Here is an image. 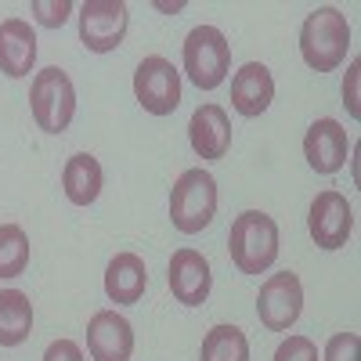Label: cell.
<instances>
[{
	"label": "cell",
	"mask_w": 361,
	"mask_h": 361,
	"mask_svg": "<svg viewBox=\"0 0 361 361\" xmlns=\"http://www.w3.org/2000/svg\"><path fill=\"white\" fill-rule=\"evenodd\" d=\"M29 109H33V119L44 134H62L69 130L73 116H76V87L73 80L51 66L40 69L33 76V87H29Z\"/></svg>",
	"instance_id": "obj_4"
},
{
	"label": "cell",
	"mask_w": 361,
	"mask_h": 361,
	"mask_svg": "<svg viewBox=\"0 0 361 361\" xmlns=\"http://www.w3.org/2000/svg\"><path fill=\"white\" fill-rule=\"evenodd\" d=\"M44 361H83V350H80L73 340H54V343L44 350Z\"/></svg>",
	"instance_id": "obj_24"
},
{
	"label": "cell",
	"mask_w": 361,
	"mask_h": 361,
	"mask_svg": "<svg viewBox=\"0 0 361 361\" xmlns=\"http://www.w3.org/2000/svg\"><path fill=\"white\" fill-rule=\"evenodd\" d=\"M228 253H231V264L243 271V275H264L279 257V224H275V217L260 214V209L238 214L231 231H228Z\"/></svg>",
	"instance_id": "obj_2"
},
{
	"label": "cell",
	"mask_w": 361,
	"mask_h": 361,
	"mask_svg": "<svg viewBox=\"0 0 361 361\" xmlns=\"http://www.w3.org/2000/svg\"><path fill=\"white\" fill-rule=\"evenodd\" d=\"M347 152H350V141H347V130L336 123V119H318V123L307 127V134H304V156H307L311 170L336 173V170H343Z\"/></svg>",
	"instance_id": "obj_13"
},
{
	"label": "cell",
	"mask_w": 361,
	"mask_h": 361,
	"mask_svg": "<svg viewBox=\"0 0 361 361\" xmlns=\"http://www.w3.org/2000/svg\"><path fill=\"white\" fill-rule=\"evenodd\" d=\"M275 361H318V347L307 336H289L279 343Z\"/></svg>",
	"instance_id": "obj_23"
},
{
	"label": "cell",
	"mask_w": 361,
	"mask_h": 361,
	"mask_svg": "<svg viewBox=\"0 0 361 361\" xmlns=\"http://www.w3.org/2000/svg\"><path fill=\"white\" fill-rule=\"evenodd\" d=\"M199 361H250V340L238 325H214L202 340Z\"/></svg>",
	"instance_id": "obj_19"
},
{
	"label": "cell",
	"mask_w": 361,
	"mask_h": 361,
	"mask_svg": "<svg viewBox=\"0 0 361 361\" xmlns=\"http://www.w3.org/2000/svg\"><path fill=\"white\" fill-rule=\"evenodd\" d=\"M29 267V235L18 224H0V279H18Z\"/></svg>",
	"instance_id": "obj_20"
},
{
	"label": "cell",
	"mask_w": 361,
	"mask_h": 361,
	"mask_svg": "<svg viewBox=\"0 0 361 361\" xmlns=\"http://www.w3.org/2000/svg\"><path fill=\"white\" fill-rule=\"evenodd\" d=\"M231 69V44L217 25H195L185 37V76L199 90H214Z\"/></svg>",
	"instance_id": "obj_5"
},
{
	"label": "cell",
	"mask_w": 361,
	"mask_h": 361,
	"mask_svg": "<svg viewBox=\"0 0 361 361\" xmlns=\"http://www.w3.org/2000/svg\"><path fill=\"white\" fill-rule=\"evenodd\" d=\"M33 333V304L18 289L0 293V347H18Z\"/></svg>",
	"instance_id": "obj_18"
},
{
	"label": "cell",
	"mask_w": 361,
	"mask_h": 361,
	"mask_svg": "<svg viewBox=\"0 0 361 361\" xmlns=\"http://www.w3.org/2000/svg\"><path fill=\"white\" fill-rule=\"evenodd\" d=\"M127 25H130V15L123 0H87L80 8V40L94 54L116 51L127 37Z\"/></svg>",
	"instance_id": "obj_8"
},
{
	"label": "cell",
	"mask_w": 361,
	"mask_h": 361,
	"mask_svg": "<svg viewBox=\"0 0 361 361\" xmlns=\"http://www.w3.org/2000/svg\"><path fill=\"white\" fill-rule=\"evenodd\" d=\"M214 275H209V264L199 250H177L170 257V293L177 304L185 307H199L206 304Z\"/></svg>",
	"instance_id": "obj_11"
},
{
	"label": "cell",
	"mask_w": 361,
	"mask_h": 361,
	"mask_svg": "<svg viewBox=\"0 0 361 361\" xmlns=\"http://www.w3.org/2000/svg\"><path fill=\"white\" fill-rule=\"evenodd\" d=\"M87 350L94 361H130L134 354L130 322L116 311H98L87 325Z\"/></svg>",
	"instance_id": "obj_10"
},
{
	"label": "cell",
	"mask_w": 361,
	"mask_h": 361,
	"mask_svg": "<svg viewBox=\"0 0 361 361\" xmlns=\"http://www.w3.org/2000/svg\"><path fill=\"white\" fill-rule=\"evenodd\" d=\"M343 105H347V112L357 119L361 116V109H357V62L350 66V73H347V83H343Z\"/></svg>",
	"instance_id": "obj_25"
},
{
	"label": "cell",
	"mask_w": 361,
	"mask_h": 361,
	"mask_svg": "<svg viewBox=\"0 0 361 361\" xmlns=\"http://www.w3.org/2000/svg\"><path fill=\"white\" fill-rule=\"evenodd\" d=\"M217 214V180L209 170L192 166L173 180L170 192V221L180 235H199L214 224Z\"/></svg>",
	"instance_id": "obj_3"
},
{
	"label": "cell",
	"mask_w": 361,
	"mask_h": 361,
	"mask_svg": "<svg viewBox=\"0 0 361 361\" xmlns=\"http://www.w3.org/2000/svg\"><path fill=\"white\" fill-rule=\"evenodd\" d=\"M134 98L141 102L145 112L152 116H170L180 105V73L173 69L170 58L148 54L134 73Z\"/></svg>",
	"instance_id": "obj_6"
},
{
	"label": "cell",
	"mask_w": 361,
	"mask_h": 361,
	"mask_svg": "<svg viewBox=\"0 0 361 361\" xmlns=\"http://www.w3.org/2000/svg\"><path fill=\"white\" fill-rule=\"evenodd\" d=\"M188 141H192L199 159H224L228 148H231V119H228V112L214 102H202L192 112Z\"/></svg>",
	"instance_id": "obj_12"
},
{
	"label": "cell",
	"mask_w": 361,
	"mask_h": 361,
	"mask_svg": "<svg viewBox=\"0 0 361 361\" xmlns=\"http://www.w3.org/2000/svg\"><path fill=\"white\" fill-rule=\"evenodd\" d=\"M102 185H105V173H102V163L94 156L90 152L69 156V163L62 170V188H66L73 206H90L102 195Z\"/></svg>",
	"instance_id": "obj_17"
},
{
	"label": "cell",
	"mask_w": 361,
	"mask_h": 361,
	"mask_svg": "<svg viewBox=\"0 0 361 361\" xmlns=\"http://www.w3.org/2000/svg\"><path fill=\"white\" fill-rule=\"evenodd\" d=\"M307 228H311L314 246H322V250L347 246V238L354 231V209H350L347 195H340L333 188L318 192L311 202V214H307Z\"/></svg>",
	"instance_id": "obj_9"
},
{
	"label": "cell",
	"mask_w": 361,
	"mask_h": 361,
	"mask_svg": "<svg viewBox=\"0 0 361 361\" xmlns=\"http://www.w3.org/2000/svg\"><path fill=\"white\" fill-rule=\"evenodd\" d=\"M271 98H275V80H271V69L264 62H246L231 80V105L238 116H260L267 112Z\"/></svg>",
	"instance_id": "obj_15"
},
{
	"label": "cell",
	"mask_w": 361,
	"mask_h": 361,
	"mask_svg": "<svg viewBox=\"0 0 361 361\" xmlns=\"http://www.w3.org/2000/svg\"><path fill=\"white\" fill-rule=\"evenodd\" d=\"M300 311H304V286H300V279L293 271H279V275H271L260 286L257 318L264 329H271V333H289L300 318Z\"/></svg>",
	"instance_id": "obj_7"
},
{
	"label": "cell",
	"mask_w": 361,
	"mask_h": 361,
	"mask_svg": "<svg viewBox=\"0 0 361 361\" xmlns=\"http://www.w3.org/2000/svg\"><path fill=\"white\" fill-rule=\"evenodd\" d=\"M148 286V267L137 253H116L105 267V293L112 304H137Z\"/></svg>",
	"instance_id": "obj_16"
},
{
	"label": "cell",
	"mask_w": 361,
	"mask_h": 361,
	"mask_svg": "<svg viewBox=\"0 0 361 361\" xmlns=\"http://www.w3.org/2000/svg\"><path fill=\"white\" fill-rule=\"evenodd\" d=\"M33 15H37L40 25L58 29V25L73 15V4H69V0H33Z\"/></svg>",
	"instance_id": "obj_22"
},
{
	"label": "cell",
	"mask_w": 361,
	"mask_h": 361,
	"mask_svg": "<svg viewBox=\"0 0 361 361\" xmlns=\"http://www.w3.org/2000/svg\"><path fill=\"white\" fill-rule=\"evenodd\" d=\"M357 350H361L357 333H336V336H329L322 361H357Z\"/></svg>",
	"instance_id": "obj_21"
},
{
	"label": "cell",
	"mask_w": 361,
	"mask_h": 361,
	"mask_svg": "<svg viewBox=\"0 0 361 361\" xmlns=\"http://www.w3.org/2000/svg\"><path fill=\"white\" fill-rule=\"evenodd\" d=\"M37 62V33L22 18H4L0 22V73L22 80L33 73Z\"/></svg>",
	"instance_id": "obj_14"
},
{
	"label": "cell",
	"mask_w": 361,
	"mask_h": 361,
	"mask_svg": "<svg viewBox=\"0 0 361 361\" xmlns=\"http://www.w3.org/2000/svg\"><path fill=\"white\" fill-rule=\"evenodd\" d=\"M350 51V25L340 8H314L300 25V54L314 73H333Z\"/></svg>",
	"instance_id": "obj_1"
}]
</instances>
